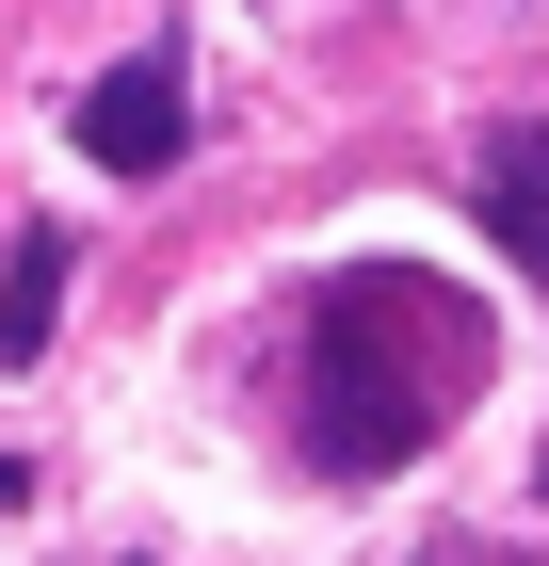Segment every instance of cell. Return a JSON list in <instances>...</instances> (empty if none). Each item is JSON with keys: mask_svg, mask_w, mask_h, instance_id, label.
<instances>
[{"mask_svg": "<svg viewBox=\"0 0 549 566\" xmlns=\"http://www.w3.org/2000/svg\"><path fill=\"white\" fill-rule=\"evenodd\" d=\"M485 356H502V324H485L453 275H421V260H372V275H339V292H307V340H292L307 470H339V485L404 470V453L485 389Z\"/></svg>", "mask_w": 549, "mask_h": 566, "instance_id": "1", "label": "cell"}, {"mask_svg": "<svg viewBox=\"0 0 549 566\" xmlns=\"http://www.w3.org/2000/svg\"><path fill=\"white\" fill-rule=\"evenodd\" d=\"M178 146H194V97H178V49H129L114 82L82 97V163H97V178H162Z\"/></svg>", "mask_w": 549, "mask_h": 566, "instance_id": "2", "label": "cell"}, {"mask_svg": "<svg viewBox=\"0 0 549 566\" xmlns=\"http://www.w3.org/2000/svg\"><path fill=\"white\" fill-rule=\"evenodd\" d=\"M468 211H485V243L549 292V130H485L468 146Z\"/></svg>", "mask_w": 549, "mask_h": 566, "instance_id": "3", "label": "cell"}, {"mask_svg": "<svg viewBox=\"0 0 549 566\" xmlns=\"http://www.w3.org/2000/svg\"><path fill=\"white\" fill-rule=\"evenodd\" d=\"M65 275H82V243L65 227H17V260H0V373H33L65 340Z\"/></svg>", "mask_w": 549, "mask_h": 566, "instance_id": "4", "label": "cell"}, {"mask_svg": "<svg viewBox=\"0 0 549 566\" xmlns=\"http://www.w3.org/2000/svg\"><path fill=\"white\" fill-rule=\"evenodd\" d=\"M17 485H33V470H17V453H0V502H17Z\"/></svg>", "mask_w": 549, "mask_h": 566, "instance_id": "5", "label": "cell"}, {"mask_svg": "<svg viewBox=\"0 0 549 566\" xmlns=\"http://www.w3.org/2000/svg\"><path fill=\"white\" fill-rule=\"evenodd\" d=\"M421 566H485V551H421Z\"/></svg>", "mask_w": 549, "mask_h": 566, "instance_id": "6", "label": "cell"}]
</instances>
